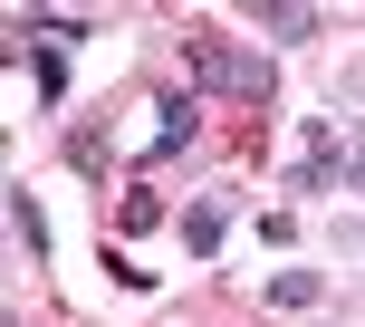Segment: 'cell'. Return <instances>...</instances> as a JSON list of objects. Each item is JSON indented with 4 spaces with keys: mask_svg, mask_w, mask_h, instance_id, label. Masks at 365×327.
Returning <instances> with one entry per match:
<instances>
[{
    "mask_svg": "<svg viewBox=\"0 0 365 327\" xmlns=\"http://www.w3.org/2000/svg\"><path fill=\"white\" fill-rule=\"evenodd\" d=\"M182 68H192V87H212V96H231V106H269V96H279V77H269V58H250V49H231V39H212V29H192V39H182Z\"/></svg>",
    "mask_w": 365,
    "mask_h": 327,
    "instance_id": "6da1fadb",
    "label": "cell"
},
{
    "mask_svg": "<svg viewBox=\"0 0 365 327\" xmlns=\"http://www.w3.org/2000/svg\"><path fill=\"white\" fill-rule=\"evenodd\" d=\"M346 154H356V145H336V116H308V164H298V193L346 183Z\"/></svg>",
    "mask_w": 365,
    "mask_h": 327,
    "instance_id": "7a4b0ae2",
    "label": "cell"
},
{
    "mask_svg": "<svg viewBox=\"0 0 365 327\" xmlns=\"http://www.w3.org/2000/svg\"><path fill=\"white\" fill-rule=\"evenodd\" d=\"M221 231H231V202H221V193H202L192 212H182V251H202V260H212V251H221Z\"/></svg>",
    "mask_w": 365,
    "mask_h": 327,
    "instance_id": "3957f363",
    "label": "cell"
},
{
    "mask_svg": "<svg viewBox=\"0 0 365 327\" xmlns=\"http://www.w3.org/2000/svg\"><path fill=\"white\" fill-rule=\"evenodd\" d=\"M154 116H164V126H154V145H145V154H182V145L202 135V106H192V96H164Z\"/></svg>",
    "mask_w": 365,
    "mask_h": 327,
    "instance_id": "277c9868",
    "label": "cell"
},
{
    "mask_svg": "<svg viewBox=\"0 0 365 327\" xmlns=\"http://www.w3.org/2000/svg\"><path fill=\"white\" fill-rule=\"evenodd\" d=\"M259 29H269V39H317V29H327V10H308V0H269Z\"/></svg>",
    "mask_w": 365,
    "mask_h": 327,
    "instance_id": "5b68a950",
    "label": "cell"
},
{
    "mask_svg": "<svg viewBox=\"0 0 365 327\" xmlns=\"http://www.w3.org/2000/svg\"><path fill=\"white\" fill-rule=\"evenodd\" d=\"M10 231H19V251H29V260H48V212H38L29 193H10Z\"/></svg>",
    "mask_w": 365,
    "mask_h": 327,
    "instance_id": "8992f818",
    "label": "cell"
},
{
    "mask_svg": "<svg viewBox=\"0 0 365 327\" xmlns=\"http://www.w3.org/2000/svg\"><path fill=\"white\" fill-rule=\"evenodd\" d=\"M317 298H327L317 270H279V279H269V308H317Z\"/></svg>",
    "mask_w": 365,
    "mask_h": 327,
    "instance_id": "52a82bcc",
    "label": "cell"
},
{
    "mask_svg": "<svg viewBox=\"0 0 365 327\" xmlns=\"http://www.w3.org/2000/svg\"><path fill=\"white\" fill-rule=\"evenodd\" d=\"M68 164H77V173H106V164H115V145H106V135H87V126H77V135H68Z\"/></svg>",
    "mask_w": 365,
    "mask_h": 327,
    "instance_id": "ba28073f",
    "label": "cell"
},
{
    "mask_svg": "<svg viewBox=\"0 0 365 327\" xmlns=\"http://www.w3.org/2000/svg\"><path fill=\"white\" fill-rule=\"evenodd\" d=\"M115 221H125V231H154V221H164V202H154V193H125V212H115Z\"/></svg>",
    "mask_w": 365,
    "mask_h": 327,
    "instance_id": "9c48e42d",
    "label": "cell"
},
{
    "mask_svg": "<svg viewBox=\"0 0 365 327\" xmlns=\"http://www.w3.org/2000/svg\"><path fill=\"white\" fill-rule=\"evenodd\" d=\"M346 183H356V193H365V145H356V154H346Z\"/></svg>",
    "mask_w": 365,
    "mask_h": 327,
    "instance_id": "30bf717a",
    "label": "cell"
}]
</instances>
